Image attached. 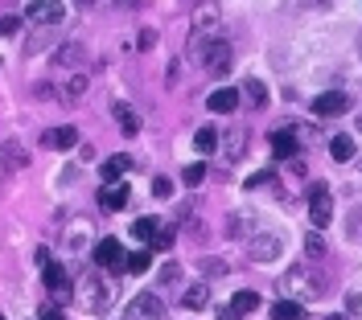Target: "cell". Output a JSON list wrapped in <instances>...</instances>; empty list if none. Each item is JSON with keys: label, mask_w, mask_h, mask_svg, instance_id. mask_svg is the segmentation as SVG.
I'll use <instances>...</instances> for the list:
<instances>
[{"label": "cell", "mask_w": 362, "mask_h": 320, "mask_svg": "<svg viewBox=\"0 0 362 320\" xmlns=\"http://www.w3.org/2000/svg\"><path fill=\"white\" fill-rule=\"evenodd\" d=\"M91 234H95V230H91V222L82 218V222H74V226L66 230V247H74V251H78V247H82V243H87Z\"/></svg>", "instance_id": "cell-22"}, {"label": "cell", "mask_w": 362, "mask_h": 320, "mask_svg": "<svg viewBox=\"0 0 362 320\" xmlns=\"http://www.w3.org/2000/svg\"><path fill=\"white\" fill-rule=\"evenodd\" d=\"M346 111H350V99H346L342 90H326V95L313 99V115H321V119H338V115H346Z\"/></svg>", "instance_id": "cell-6"}, {"label": "cell", "mask_w": 362, "mask_h": 320, "mask_svg": "<svg viewBox=\"0 0 362 320\" xmlns=\"http://www.w3.org/2000/svg\"><path fill=\"white\" fill-rule=\"evenodd\" d=\"M330 320H350V317H330Z\"/></svg>", "instance_id": "cell-39"}, {"label": "cell", "mask_w": 362, "mask_h": 320, "mask_svg": "<svg viewBox=\"0 0 362 320\" xmlns=\"http://www.w3.org/2000/svg\"><path fill=\"white\" fill-rule=\"evenodd\" d=\"M181 304H185V308H206V304H210V288H206V284L185 288V292H181Z\"/></svg>", "instance_id": "cell-20"}, {"label": "cell", "mask_w": 362, "mask_h": 320, "mask_svg": "<svg viewBox=\"0 0 362 320\" xmlns=\"http://www.w3.org/2000/svg\"><path fill=\"white\" fill-rule=\"evenodd\" d=\"M206 107H210V111H218V115H231V111L239 107V90H231V86H218V90H210Z\"/></svg>", "instance_id": "cell-11"}, {"label": "cell", "mask_w": 362, "mask_h": 320, "mask_svg": "<svg viewBox=\"0 0 362 320\" xmlns=\"http://www.w3.org/2000/svg\"><path fill=\"white\" fill-rule=\"evenodd\" d=\"M218 320H239V312H235V308L227 304V308H218Z\"/></svg>", "instance_id": "cell-37"}, {"label": "cell", "mask_w": 362, "mask_h": 320, "mask_svg": "<svg viewBox=\"0 0 362 320\" xmlns=\"http://www.w3.org/2000/svg\"><path fill=\"white\" fill-rule=\"evenodd\" d=\"M280 255V238L276 234H256L251 243H247V259L251 263H272Z\"/></svg>", "instance_id": "cell-7"}, {"label": "cell", "mask_w": 362, "mask_h": 320, "mask_svg": "<svg viewBox=\"0 0 362 320\" xmlns=\"http://www.w3.org/2000/svg\"><path fill=\"white\" fill-rule=\"evenodd\" d=\"M309 218H313V226H326L334 218V197H330V189L321 181L309 189Z\"/></svg>", "instance_id": "cell-4"}, {"label": "cell", "mask_w": 362, "mask_h": 320, "mask_svg": "<svg viewBox=\"0 0 362 320\" xmlns=\"http://www.w3.org/2000/svg\"><path fill=\"white\" fill-rule=\"evenodd\" d=\"M177 275H181V271H177V267H173V263H169V267H165V271H161V284H173V280H177Z\"/></svg>", "instance_id": "cell-35"}, {"label": "cell", "mask_w": 362, "mask_h": 320, "mask_svg": "<svg viewBox=\"0 0 362 320\" xmlns=\"http://www.w3.org/2000/svg\"><path fill=\"white\" fill-rule=\"evenodd\" d=\"M330 156H334V160H350V156H354V140H350V136H334V140H330Z\"/></svg>", "instance_id": "cell-23"}, {"label": "cell", "mask_w": 362, "mask_h": 320, "mask_svg": "<svg viewBox=\"0 0 362 320\" xmlns=\"http://www.w3.org/2000/svg\"><path fill=\"white\" fill-rule=\"evenodd\" d=\"M231 308H235L239 317H247L251 308H260V296H256V292H235V300H231Z\"/></svg>", "instance_id": "cell-27"}, {"label": "cell", "mask_w": 362, "mask_h": 320, "mask_svg": "<svg viewBox=\"0 0 362 320\" xmlns=\"http://www.w3.org/2000/svg\"><path fill=\"white\" fill-rule=\"evenodd\" d=\"M25 12H29V21H37V25H58L66 8H62V4H29Z\"/></svg>", "instance_id": "cell-15"}, {"label": "cell", "mask_w": 362, "mask_h": 320, "mask_svg": "<svg viewBox=\"0 0 362 320\" xmlns=\"http://www.w3.org/2000/svg\"><path fill=\"white\" fill-rule=\"evenodd\" d=\"M124 263H128L132 275H144V271H148V251H136V255H128Z\"/></svg>", "instance_id": "cell-29"}, {"label": "cell", "mask_w": 362, "mask_h": 320, "mask_svg": "<svg viewBox=\"0 0 362 320\" xmlns=\"http://www.w3.org/2000/svg\"><path fill=\"white\" fill-rule=\"evenodd\" d=\"M41 144H45V148H54V152H66V148H74V144H78V132H74V127H49V132L41 136Z\"/></svg>", "instance_id": "cell-12"}, {"label": "cell", "mask_w": 362, "mask_h": 320, "mask_svg": "<svg viewBox=\"0 0 362 320\" xmlns=\"http://www.w3.org/2000/svg\"><path fill=\"white\" fill-rule=\"evenodd\" d=\"M124 320H165V304H161V296H157V292H144V296H136Z\"/></svg>", "instance_id": "cell-5"}, {"label": "cell", "mask_w": 362, "mask_h": 320, "mask_svg": "<svg viewBox=\"0 0 362 320\" xmlns=\"http://www.w3.org/2000/svg\"><path fill=\"white\" fill-rule=\"evenodd\" d=\"M227 140H231V148H227V152H231V156H239V140H243V132H239V127H235V132H231V136H227Z\"/></svg>", "instance_id": "cell-34"}, {"label": "cell", "mask_w": 362, "mask_h": 320, "mask_svg": "<svg viewBox=\"0 0 362 320\" xmlns=\"http://www.w3.org/2000/svg\"><path fill=\"white\" fill-rule=\"evenodd\" d=\"M41 284H45V292H54L58 300H70V275H66L58 263H45V275H41Z\"/></svg>", "instance_id": "cell-9"}, {"label": "cell", "mask_w": 362, "mask_h": 320, "mask_svg": "<svg viewBox=\"0 0 362 320\" xmlns=\"http://www.w3.org/2000/svg\"><path fill=\"white\" fill-rule=\"evenodd\" d=\"M272 156L276 160H293L297 156V136L293 132H272Z\"/></svg>", "instance_id": "cell-16"}, {"label": "cell", "mask_w": 362, "mask_h": 320, "mask_svg": "<svg viewBox=\"0 0 362 320\" xmlns=\"http://www.w3.org/2000/svg\"><path fill=\"white\" fill-rule=\"evenodd\" d=\"M95 263H99V267H120V263H124V247H120L115 238H99V243H95Z\"/></svg>", "instance_id": "cell-10"}, {"label": "cell", "mask_w": 362, "mask_h": 320, "mask_svg": "<svg viewBox=\"0 0 362 320\" xmlns=\"http://www.w3.org/2000/svg\"><path fill=\"white\" fill-rule=\"evenodd\" d=\"M152 45H157V29H144L140 33V49H152Z\"/></svg>", "instance_id": "cell-33"}, {"label": "cell", "mask_w": 362, "mask_h": 320, "mask_svg": "<svg viewBox=\"0 0 362 320\" xmlns=\"http://www.w3.org/2000/svg\"><path fill=\"white\" fill-rule=\"evenodd\" d=\"M243 95H247V103H251L256 111H264V107H268V86H264L260 78H247V82H243Z\"/></svg>", "instance_id": "cell-17"}, {"label": "cell", "mask_w": 362, "mask_h": 320, "mask_svg": "<svg viewBox=\"0 0 362 320\" xmlns=\"http://www.w3.org/2000/svg\"><path fill=\"white\" fill-rule=\"evenodd\" d=\"M128 169H132V160H128V156H107L99 173H103V181H107V185H115V177H124Z\"/></svg>", "instance_id": "cell-18"}, {"label": "cell", "mask_w": 362, "mask_h": 320, "mask_svg": "<svg viewBox=\"0 0 362 320\" xmlns=\"http://www.w3.org/2000/svg\"><path fill=\"white\" fill-rule=\"evenodd\" d=\"M194 144H198V152H206V156H210V152L218 148V132H214V127H198Z\"/></svg>", "instance_id": "cell-25"}, {"label": "cell", "mask_w": 362, "mask_h": 320, "mask_svg": "<svg viewBox=\"0 0 362 320\" xmlns=\"http://www.w3.org/2000/svg\"><path fill=\"white\" fill-rule=\"evenodd\" d=\"M115 284L107 275H82V308L87 312H107L115 304Z\"/></svg>", "instance_id": "cell-2"}, {"label": "cell", "mask_w": 362, "mask_h": 320, "mask_svg": "<svg viewBox=\"0 0 362 320\" xmlns=\"http://www.w3.org/2000/svg\"><path fill=\"white\" fill-rule=\"evenodd\" d=\"M132 234H136L140 243H152V238H157V218H152V214H148V218H136V222H132Z\"/></svg>", "instance_id": "cell-24"}, {"label": "cell", "mask_w": 362, "mask_h": 320, "mask_svg": "<svg viewBox=\"0 0 362 320\" xmlns=\"http://www.w3.org/2000/svg\"><path fill=\"white\" fill-rule=\"evenodd\" d=\"M54 62H58V66H66V70H74V74H82L87 45H82V41H62V49L54 53Z\"/></svg>", "instance_id": "cell-8"}, {"label": "cell", "mask_w": 362, "mask_h": 320, "mask_svg": "<svg viewBox=\"0 0 362 320\" xmlns=\"http://www.w3.org/2000/svg\"><path fill=\"white\" fill-rule=\"evenodd\" d=\"M8 29H16V16H0V33H8Z\"/></svg>", "instance_id": "cell-38"}, {"label": "cell", "mask_w": 362, "mask_h": 320, "mask_svg": "<svg viewBox=\"0 0 362 320\" xmlns=\"http://www.w3.org/2000/svg\"><path fill=\"white\" fill-rule=\"evenodd\" d=\"M120 206H128V185H124V181L103 185V189H99V210H120Z\"/></svg>", "instance_id": "cell-13"}, {"label": "cell", "mask_w": 362, "mask_h": 320, "mask_svg": "<svg viewBox=\"0 0 362 320\" xmlns=\"http://www.w3.org/2000/svg\"><path fill=\"white\" fill-rule=\"evenodd\" d=\"M280 288L289 292L284 300H317V296H326V280H309V271L305 267H289V275L280 280Z\"/></svg>", "instance_id": "cell-3"}, {"label": "cell", "mask_w": 362, "mask_h": 320, "mask_svg": "<svg viewBox=\"0 0 362 320\" xmlns=\"http://www.w3.org/2000/svg\"><path fill=\"white\" fill-rule=\"evenodd\" d=\"M305 255H309V259H321V255H326V238H321L317 230H309V238H305Z\"/></svg>", "instance_id": "cell-28"}, {"label": "cell", "mask_w": 362, "mask_h": 320, "mask_svg": "<svg viewBox=\"0 0 362 320\" xmlns=\"http://www.w3.org/2000/svg\"><path fill=\"white\" fill-rule=\"evenodd\" d=\"M87 86H91V78H87V74H70V78L62 82L58 99H62V103H78V99L87 95Z\"/></svg>", "instance_id": "cell-14"}, {"label": "cell", "mask_w": 362, "mask_h": 320, "mask_svg": "<svg viewBox=\"0 0 362 320\" xmlns=\"http://www.w3.org/2000/svg\"><path fill=\"white\" fill-rule=\"evenodd\" d=\"M181 181H185V185H202V181H206V164H190V169L181 173Z\"/></svg>", "instance_id": "cell-30"}, {"label": "cell", "mask_w": 362, "mask_h": 320, "mask_svg": "<svg viewBox=\"0 0 362 320\" xmlns=\"http://www.w3.org/2000/svg\"><path fill=\"white\" fill-rule=\"evenodd\" d=\"M115 119H120L124 136H136V132H140V119H136V111H132L128 103H120V107H115Z\"/></svg>", "instance_id": "cell-21"}, {"label": "cell", "mask_w": 362, "mask_h": 320, "mask_svg": "<svg viewBox=\"0 0 362 320\" xmlns=\"http://www.w3.org/2000/svg\"><path fill=\"white\" fill-rule=\"evenodd\" d=\"M190 49H194V58H202V66H206L210 74H227V70H231V45H227L223 37H210V41H206V37L194 33V45H190Z\"/></svg>", "instance_id": "cell-1"}, {"label": "cell", "mask_w": 362, "mask_h": 320, "mask_svg": "<svg viewBox=\"0 0 362 320\" xmlns=\"http://www.w3.org/2000/svg\"><path fill=\"white\" fill-rule=\"evenodd\" d=\"M173 243H177V230H157V238H152V247H157V251H169Z\"/></svg>", "instance_id": "cell-31"}, {"label": "cell", "mask_w": 362, "mask_h": 320, "mask_svg": "<svg viewBox=\"0 0 362 320\" xmlns=\"http://www.w3.org/2000/svg\"><path fill=\"white\" fill-rule=\"evenodd\" d=\"M0 320H4V317H0Z\"/></svg>", "instance_id": "cell-40"}, {"label": "cell", "mask_w": 362, "mask_h": 320, "mask_svg": "<svg viewBox=\"0 0 362 320\" xmlns=\"http://www.w3.org/2000/svg\"><path fill=\"white\" fill-rule=\"evenodd\" d=\"M37 320H66V317H62L58 308H41V317H37Z\"/></svg>", "instance_id": "cell-36"}, {"label": "cell", "mask_w": 362, "mask_h": 320, "mask_svg": "<svg viewBox=\"0 0 362 320\" xmlns=\"http://www.w3.org/2000/svg\"><path fill=\"white\" fill-rule=\"evenodd\" d=\"M152 193H157L161 201H165V197H173V181H169V177H157V181H152Z\"/></svg>", "instance_id": "cell-32"}, {"label": "cell", "mask_w": 362, "mask_h": 320, "mask_svg": "<svg viewBox=\"0 0 362 320\" xmlns=\"http://www.w3.org/2000/svg\"><path fill=\"white\" fill-rule=\"evenodd\" d=\"M198 271H202V275H210V280H223V275H227V263H223V259L202 255V259H198Z\"/></svg>", "instance_id": "cell-26"}, {"label": "cell", "mask_w": 362, "mask_h": 320, "mask_svg": "<svg viewBox=\"0 0 362 320\" xmlns=\"http://www.w3.org/2000/svg\"><path fill=\"white\" fill-rule=\"evenodd\" d=\"M272 320H305V308H301L297 300H284V296H280V300L272 304Z\"/></svg>", "instance_id": "cell-19"}]
</instances>
